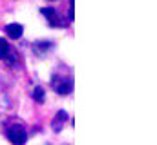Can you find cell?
<instances>
[{
  "instance_id": "cell-1",
  "label": "cell",
  "mask_w": 157,
  "mask_h": 145,
  "mask_svg": "<svg viewBox=\"0 0 157 145\" xmlns=\"http://www.w3.org/2000/svg\"><path fill=\"white\" fill-rule=\"evenodd\" d=\"M51 87L57 94H70L71 89H73V80L66 78V76H60V74H55L51 78Z\"/></svg>"
},
{
  "instance_id": "cell-2",
  "label": "cell",
  "mask_w": 157,
  "mask_h": 145,
  "mask_svg": "<svg viewBox=\"0 0 157 145\" xmlns=\"http://www.w3.org/2000/svg\"><path fill=\"white\" fill-rule=\"evenodd\" d=\"M7 140L13 145H24L26 140H28V134H26V131L22 127L15 125V127H9L7 129Z\"/></svg>"
},
{
  "instance_id": "cell-3",
  "label": "cell",
  "mask_w": 157,
  "mask_h": 145,
  "mask_svg": "<svg viewBox=\"0 0 157 145\" xmlns=\"http://www.w3.org/2000/svg\"><path fill=\"white\" fill-rule=\"evenodd\" d=\"M40 13L44 15V18L49 22V26H51V27H64V26L68 24V22H64V20L57 15V11H55V9H51V7H42V9H40Z\"/></svg>"
},
{
  "instance_id": "cell-4",
  "label": "cell",
  "mask_w": 157,
  "mask_h": 145,
  "mask_svg": "<svg viewBox=\"0 0 157 145\" xmlns=\"http://www.w3.org/2000/svg\"><path fill=\"white\" fill-rule=\"evenodd\" d=\"M66 120H68V114H66V111H59V112H57V116H55V118H53V122H51V127H53V131H55V133L62 131V125L66 123Z\"/></svg>"
},
{
  "instance_id": "cell-5",
  "label": "cell",
  "mask_w": 157,
  "mask_h": 145,
  "mask_svg": "<svg viewBox=\"0 0 157 145\" xmlns=\"http://www.w3.org/2000/svg\"><path fill=\"white\" fill-rule=\"evenodd\" d=\"M22 26L20 24H9L7 27H6V33H7V36L9 38H20L22 36Z\"/></svg>"
},
{
  "instance_id": "cell-6",
  "label": "cell",
  "mask_w": 157,
  "mask_h": 145,
  "mask_svg": "<svg viewBox=\"0 0 157 145\" xmlns=\"http://www.w3.org/2000/svg\"><path fill=\"white\" fill-rule=\"evenodd\" d=\"M51 47H53V44H51V42H37V44L33 45L35 53L40 55V56H44V53H46V51H49Z\"/></svg>"
},
{
  "instance_id": "cell-7",
  "label": "cell",
  "mask_w": 157,
  "mask_h": 145,
  "mask_svg": "<svg viewBox=\"0 0 157 145\" xmlns=\"http://www.w3.org/2000/svg\"><path fill=\"white\" fill-rule=\"evenodd\" d=\"M7 53H9V44L4 38H0V60H4L7 56Z\"/></svg>"
},
{
  "instance_id": "cell-8",
  "label": "cell",
  "mask_w": 157,
  "mask_h": 145,
  "mask_svg": "<svg viewBox=\"0 0 157 145\" xmlns=\"http://www.w3.org/2000/svg\"><path fill=\"white\" fill-rule=\"evenodd\" d=\"M33 98H35L37 102H42V100H44V89H42V87H35V91H33Z\"/></svg>"
},
{
  "instance_id": "cell-9",
  "label": "cell",
  "mask_w": 157,
  "mask_h": 145,
  "mask_svg": "<svg viewBox=\"0 0 157 145\" xmlns=\"http://www.w3.org/2000/svg\"><path fill=\"white\" fill-rule=\"evenodd\" d=\"M73 20V0H70V22Z\"/></svg>"
},
{
  "instance_id": "cell-10",
  "label": "cell",
  "mask_w": 157,
  "mask_h": 145,
  "mask_svg": "<svg viewBox=\"0 0 157 145\" xmlns=\"http://www.w3.org/2000/svg\"><path fill=\"white\" fill-rule=\"evenodd\" d=\"M51 2H55V0H51Z\"/></svg>"
}]
</instances>
